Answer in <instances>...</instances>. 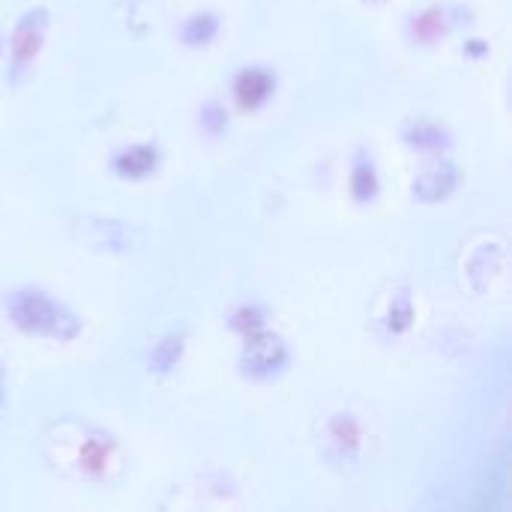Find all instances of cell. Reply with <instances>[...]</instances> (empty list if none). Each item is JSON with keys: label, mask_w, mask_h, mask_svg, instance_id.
Masks as SVG:
<instances>
[{"label": "cell", "mask_w": 512, "mask_h": 512, "mask_svg": "<svg viewBox=\"0 0 512 512\" xmlns=\"http://www.w3.org/2000/svg\"><path fill=\"white\" fill-rule=\"evenodd\" d=\"M6 318L9 324L30 336V339H48V342H72L81 336V318L57 297H51L42 288H15L6 294Z\"/></svg>", "instance_id": "6da1fadb"}, {"label": "cell", "mask_w": 512, "mask_h": 512, "mask_svg": "<svg viewBox=\"0 0 512 512\" xmlns=\"http://www.w3.org/2000/svg\"><path fill=\"white\" fill-rule=\"evenodd\" d=\"M243 378L249 381H273L279 378L288 366H291V351L285 345V339L279 333H273L270 327L243 336V348H240V360H237Z\"/></svg>", "instance_id": "7a4b0ae2"}, {"label": "cell", "mask_w": 512, "mask_h": 512, "mask_svg": "<svg viewBox=\"0 0 512 512\" xmlns=\"http://www.w3.org/2000/svg\"><path fill=\"white\" fill-rule=\"evenodd\" d=\"M48 27H51L48 6H30L15 21L12 36H9V66H12L15 78L24 75L36 63V57L42 54L45 39H48Z\"/></svg>", "instance_id": "3957f363"}, {"label": "cell", "mask_w": 512, "mask_h": 512, "mask_svg": "<svg viewBox=\"0 0 512 512\" xmlns=\"http://www.w3.org/2000/svg\"><path fill=\"white\" fill-rule=\"evenodd\" d=\"M465 15L462 6H447V3H429V6H420L408 15L405 21V33L414 45L420 48H429V45H438L441 39H447L456 27L465 24Z\"/></svg>", "instance_id": "277c9868"}, {"label": "cell", "mask_w": 512, "mask_h": 512, "mask_svg": "<svg viewBox=\"0 0 512 512\" xmlns=\"http://www.w3.org/2000/svg\"><path fill=\"white\" fill-rule=\"evenodd\" d=\"M462 186V168L444 156H435V162H429L426 168L417 171L411 192L420 204H441L447 198H453Z\"/></svg>", "instance_id": "5b68a950"}, {"label": "cell", "mask_w": 512, "mask_h": 512, "mask_svg": "<svg viewBox=\"0 0 512 512\" xmlns=\"http://www.w3.org/2000/svg\"><path fill=\"white\" fill-rule=\"evenodd\" d=\"M279 90V78L267 66H243L231 78V99L240 111H261Z\"/></svg>", "instance_id": "8992f818"}, {"label": "cell", "mask_w": 512, "mask_h": 512, "mask_svg": "<svg viewBox=\"0 0 512 512\" xmlns=\"http://www.w3.org/2000/svg\"><path fill=\"white\" fill-rule=\"evenodd\" d=\"M159 165H162V147L156 141H138L111 156V171L120 180H132V183L150 180L159 171Z\"/></svg>", "instance_id": "52a82bcc"}, {"label": "cell", "mask_w": 512, "mask_h": 512, "mask_svg": "<svg viewBox=\"0 0 512 512\" xmlns=\"http://www.w3.org/2000/svg\"><path fill=\"white\" fill-rule=\"evenodd\" d=\"M402 144L423 156H444L453 147V132L438 120L417 117L402 126Z\"/></svg>", "instance_id": "ba28073f"}, {"label": "cell", "mask_w": 512, "mask_h": 512, "mask_svg": "<svg viewBox=\"0 0 512 512\" xmlns=\"http://www.w3.org/2000/svg\"><path fill=\"white\" fill-rule=\"evenodd\" d=\"M114 456H117V444L102 432H90L81 438V444L75 450V468L84 477L102 480L108 474V468L114 465Z\"/></svg>", "instance_id": "9c48e42d"}, {"label": "cell", "mask_w": 512, "mask_h": 512, "mask_svg": "<svg viewBox=\"0 0 512 512\" xmlns=\"http://www.w3.org/2000/svg\"><path fill=\"white\" fill-rule=\"evenodd\" d=\"M363 447V429L351 414H336L327 423V456L333 462H354Z\"/></svg>", "instance_id": "30bf717a"}, {"label": "cell", "mask_w": 512, "mask_h": 512, "mask_svg": "<svg viewBox=\"0 0 512 512\" xmlns=\"http://www.w3.org/2000/svg\"><path fill=\"white\" fill-rule=\"evenodd\" d=\"M348 189H351V198L357 204H375L378 195H381V171H378V162L369 150H357L354 159H351V177H348Z\"/></svg>", "instance_id": "8fae6325"}, {"label": "cell", "mask_w": 512, "mask_h": 512, "mask_svg": "<svg viewBox=\"0 0 512 512\" xmlns=\"http://www.w3.org/2000/svg\"><path fill=\"white\" fill-rule=\"evenodd\" d=\"M219 33H222V18L210 9H198V12L186 15L177 30V36L186 48H207L219 39Z\"/></svg>", "instance_id": "7c38bea8"}, {"label": "cell", "mask_w": 512, "mask_h": 512, "mask_svg": "<svg viewBox=\"0 0 512 512\" xmlns=\"http://www.w3.org/2000/svg\"><path fill=\"white\" fill-rule=\"evenodd\" d=\"M183 354H186V333L171 330V333H165V336L153 345L147 366H150L153 375H171V372L180 366Z\"/></svg>", "instance_id": "4fadbf2b"}, {"label": "cell", "mask_w": 512, "mask_h": 512, "mask_svg": "<svg viewBox=\"0 0 512 512\" xmlns=\"http://www.w3.org/2000/svg\"><path fill=\"white\" fill-rule=\"evenodd\" d=\"M270 321V312L261 303H240L231 315H228V327L237 336H252L258 330H264Z\"/></svg>", "instance_id": "5bb4252c"}, {"label": "cell", "mask_w": 512, "mask_h": 512, "mask_svg": "<svg viewBox=\"0 0 512 512\" xmlns=\"http://www.w3.org/2000/svg\"><path fill=\"white\" fill-rule=\"evenodd\" d=\"M384 327H387V333H393V336H405V333L414 327V300H411L408 291H399V294L390 300L387 315H384Z\"/></svg>", "instance_id": "9a60e30c"}, {"label": "cell", "mask_w": 512, "mask_h": 512, "mask_svg": "<svg viewBox=\"0 0 512 512\" xmlns=\"http://www.w3.org/2000/svg\"><path fill=\"white\" fill-rule=\"evenodd\" d=\"M198 123H201V129L207 132V135H225V129H228V111H225V105H219V102H207V105H201V111H198Z\"/></svg>", "instance_id": "2e32d148"}, {"label": "cell", "mask_w": 512, "mask_h": 512, "mask_svg": "<svg viewBox=\"0 0 512 512\" xmlns=\"http://www.w3.org/2000/svg\"><path fill=\"white\" fill-rule=\"evenodd\" d=\"M465 51H468V54H474V57L480 60V57L489 51V45H486V42H480V39H471V42L465 45Z\"/></svg>", "instance_id": "e0dca14e"}, {"label": "cell", "mask_w": 512, "mask_h": 512, "mask_svg": "<svg viewBox=\"0 0 512 512\" xmlns=\"http://www.w3.org/2000/svg\"><path fill=\"white\" fill-rule=\"evenodd\" d=\"M6 402V375H3V363H0V408Z\"/></svg>", "instance_id": "ac0fdd59"}, {"label": "cell", "mask_w": 512, "mask_h": 512, "mask_svg": "<svg viewBox=\"0 0 512 512\" xmlns=\"http://www.w3.org/2000/svg\"><path fill=\"white\" fill-rule=\"evenodd\" d=\"M0 54H3V36H0Z\"/></svg>", "instance_id": "d6986e66"}]
</instances>
